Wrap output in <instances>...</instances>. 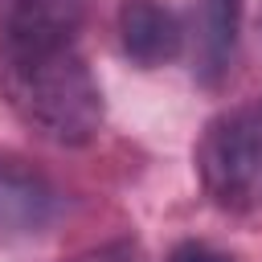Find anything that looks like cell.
I'll return each mask as SVG.
<instances>
[{"instance_id": "6da1fadb", "label": "cell", "mask_w": 262, "mask_h": 262, "mask_svg": "<svg viewBox=\"0 0 262 262\" xmlns=\"http://www.w3.org/2000/svg\"><path fill=\"white\" fill-rule=\"evenodd\" d=\"M0 94L33 135L57 147H86L102 131V86L78 41H0Z\"/></svg>"}, {"instance_id": "7a4b0ae2", "label": "cell", "mask_w": 262, "mask_h": 262, "mask_svg": "<svg viewBox=\"0 0 262 262\" xmlns=\"http://www.w3.org/2000/svg\"><path fill=\"white\" fill-rule=\"evenodd\" d=\"M192 164L221 213H262V94L217 111L196 139Z\"/></svg>"}, {"instance_id": "3957f363", "label": "cell", "mask_w": 262, "mask_h": 262, "mask_svg": "<svg viewBox=\"0 0 262 262\" xmlns=\"http://www.w3.org/2000/svg\"><path fill=\"white\" fill-rule=\"evenodd\" d=\"M115 20H119V45L139 70L176 61L188 41L184 20L164 0H123Z\"/></svg>"}, {"instance_id": "277c9868", "label": "cell", "mask_w": 262, "mask_h": 262, "mask_svg": "<svg viewBox=\"0 0 262 262\" xmlns=\"http://www.w3.org/2000/svg\"><path fill=\"white\" fill-rule=\"evenodd\" d=\"M192 78L217 90L237 57L242 0H192Z\"/></svg>"}, {"instance_id": "5b68a950", "label": "cell", "mask_w": 262, "mask_h": 262, "mask_svg": "<svg viewBox=\"0 0 262 262\" xmlns=\"http://www.w3.org/2000/svg\"><path fill=\"white\" fill-rule=\"evenodd\" d=\"M61 209L57 188L16 156H0V233L29 237L53 225Z\"/></svg>"}, {"instance_id": "8992f818", "label": "cell", "mask_w": 262, "mask_h": 262, "mask_svg": "<svg viewBox=\"0 0 262 262\" xmlns=\"http://www.w3.org/2000/svg\"><path fill=\"white\" fill-rule=\"evenodd\" d=\"M90 0H0V41H78Z\"/></svg>"}, {"instance_id": "52a82bcc", "label": "cell", "mask_w": 262, "mask_h": 262, "mask_svg": "<svg viewBox=\"0 0 262 262\" xmlns=\"http://www.w3.org/2000/svg\"><path fill=\"white\" fill-rule=\"evenodd\" d=\"M168 262H233L225 250H217V246H209V242H180L172 254H168Z\"/></svg>"}, {"instance_id": "ba28073f", "label": "cell", "mask_w": 262, "mask_h": 262, "mask_svg": "<svg viewBox=\"0 0 262 262\" xmlns=\"http://www.w3.org/2000/svg\"><path fill=\"white\" fill-rule=\"evenodd\" d=\"M78 262H143V254H139L135 242H106V246L90 250V254L78 258Z\"/></svg>"}]
</instances>
